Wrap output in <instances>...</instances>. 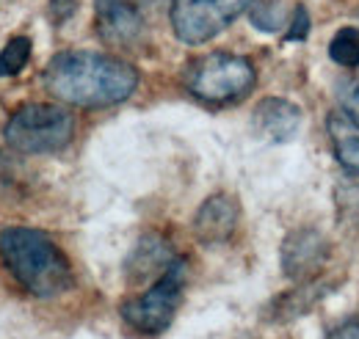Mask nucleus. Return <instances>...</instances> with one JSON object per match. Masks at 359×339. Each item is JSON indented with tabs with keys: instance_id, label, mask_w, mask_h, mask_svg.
Segmentation results:
<instances>
[{
	"instance_id": "1",
	"label": "nucleus",
	"mask_w": 359,
	"mask_h": 339,
	"mask_svg": "<svg viewBox=\"0 0 359 339\" xmlns=\"http://www.w3.org/2000/svg\"><path fill=\"white\" fill-rule=\"evenodd\" d=\"M45 85L53 97L75 108H108L125 102L138 85L133 64L89 50H64L45 67Z\"/></svg>"
},
{
	"instance_id": "2",
	"label": "nucleus",
	"mask_w": 359,
	"mask_h": 339,
	"mask_svg": "<svg viewBox=\"0 0 359 339\" xmlns=\"http://www.w3.org/2000/svg\"><path fill=\"white\" fill-rule=\"evenodd\" d=\"M0 256L25 293L36 298L64 296L75 273L58 243L34 226H8L0 232Z\"/></svg>"
},
{
	"instance_id": "3",
	"label": "nucleus",
	"mask_w": 359,
	"mask_h": 339,
	"mask_svg": "<svg viewBox=\"0 0 359 339\" xmlns=\"http://www.w3.org/2000/svg\"><path fill=\"white\" fill-rule=\"evenodd\" d=\"M182 81L196 99L208 105H226L243 99L255 88L257 72L249 58L219 50L191 61L182 72Z\"/></svg>"
},
{
	"instance_id": "4",
	"label": "nucleus",
	"mask_w": 359,
	"mask_h": 339,
	"mask_svg": "<svg viewBox=\"0 0 359 339\" xmlns=\"http://www.w3.org/2000/svg\"><path fill=\"white\" fill-rule=\"evenodd\" d=\"M72 113L53 102H28L17 108L3 127L6 144L22 155H53L64 149L72 141Z\"/></svg>"
},
{
	"instance_id": "5",
	"label": "nucleus",
	"mask_w": 359,
	"mask_h": 339,
	"mask_svg": "<svg viewBox=\"0 0 359 339\" xmlns=\"http://www.w3.org/2000/svg\"><path fill=\"white\" fill-rule=\"evenodd\" d=\"M185 262L177 259L163 276H158L152 282V287L141 296L130 298L122 303V320L144 337H155L161 331H166L177 314L180 303H182V290H185Z\"/></svg>"
},
{
	"instance_id": "6",
	"label": "nucleus",
	"mask_w": 359,
	"mask_h": 339,
	"mask_svg": "<svg viewBox=\"0 0 359 339\" xmlns=\"http://www.w3.org/2000/svg\"><path fill=\"white\" fill-rule=\"evenodd\" d=\"M255 0H172V28L180 42L205 44L226 31Z\"/></svg>"
},
{
	"instance_id": "7",
	"label": "nucleus",
	"mask_w": 359,
	"mask_h": 339,
	"mask_svg": "<svg viewBox=\"0 0 359 339\" xmlns=\"http://www.w3.org/2000/svg\"><path fill=\"white\" fill-rule=\"evenodd\" d=\"M329 259V243L315 229H296L282 243V270L296 282H310Z\"/></svg>"
},
{
	"instance_id": "8",
	"label": "nucleus",
	"mask_w": 359,
	"mask_h": 339,
	"mask_svg": "<svg viewBox=\"0 0 359 339\" xmlns=\"http://www.w3.org/2000/svg\"><path fill=\"white\" fill-rule=\"evenodd\" d=\"M97 34L111 47H130L144 34V14L135 0H97Z\"/></svg>"
},
{
	"instance_id": "9",
	"label": "nucleus",
	"mask_w": 359,
	"mask_h": 339,
	"mask_svg": "<svg viewBox=\"0 0 359 339\" xmlns=\"http://www.w3.org/2000/svg\"><path fill=\"white\" fill-rule=\"evenodd\" d=\"M238 199H232L229 193H216L210 199L202 202V207L196 210L194 218V235L199 237V243L205 246H216L224 243L235 235L238 226Z\"/></svg>"
},
{
	"instance_id": "10",
	"label": "nucleus",
	"mask_w": 359,
	"mask_h": 339,
	"mask_svg": "<svg viewBox=\"0 0 359 339\" xmlns=\"http://www.w3.org/2000/svg\"><path fill=\"white\" fill-rule=\"evenodd\" d=\"M252 125L257 130V135H263L266 141L285 144L302 127V108L285 97H266L257 102L252 113Z\"/></svg>"
},
{
	"instance_id": "11",
	"label": "nucleus",
	"mask_w": 359,
	"mask_h": 339,
	"mask_svg": "<svg viewBox=\"0 0 359 339\" xmlns=\"http://www.w3.org/2000/svg\"><path fill=\"white\" fill-rule=\"evenodd\" d=\"M175 262H177V256L172 254V246H169L163 237L149 235V237H144V240L135 246V251L130 254L128 273H130L133 282L147 279V276H152V273L163 276Z\"/></svg>"
},
{
	"instance_id": "12",
	"label": "nucleus",
	"mask_w": 359,
	"mask_h": 339,
	"mask_svg": "<svg viewBox=\"0 0 359 339\" xmlns=\"http://www.w3.org/2000/svg\"><path fill=\"white\" fill-rule=\"evenodd\" d=\"M329 138H332V149L337 163L343 166L346 174H359V127L343 113H332L329 116Z\"/></svg>"
},
{
	"instance_id": "13",
	"label": "nucleus",
	"mask_w": 359,
	"mask_h": 339,
	"mask_svg": "<svg viewBox=\"0 0 359 339\" xmlns=\"http://www.w3.org/2000/svg\"><path fill=\"white\" fill-rule=\"evenodd\" d=\"M249 20L263 34H279V31L290 28L293 11L287 8L285 0H255L249 6Z\"/></svg>"
},
{
	"instance_id": "14",
	"label": "nucleus",
	"mask_w": 359,
	"mask_h": 339,
	"mask_svg": "<svg viewBox=\"0 0 359 339\" xmlns=\"http://www.w3.org/2000/svg\"><path fill=\"white\" fill-rule=\"evenodd\" d=\"M320 293H326V287L320 290V284H315V282H304L299 290L285 293L273 303V314H276L273 320H293V317H299L302 312H307L315 300L320 298Z\"/></svg>"
},
{
	"instance_id": "15",
	"label": "nucleus",
	"mask_w": 359,
	"mask_h": 339,
	"mask_svg": "<svg viewBox=\"0 0 359 339\" xmlns=\"http://www.w3.org/2000/svg\"><path fill=\"white\" fill-rule=\"evenodd\" d=\"M28 61H31V39H25V36L8 39L6 47L0 50V78L20 75Z\"/></svg>"
},
{
	"instance_id": "16",
	"label": "nucleus",
	"mask_w": 359,
	"mask_h": 339,
	"mask_svg": "<svg viewBox=\"0 0 359 339\" xmlns=\"http://www.w3.org/2000/svg\"><path fill=\"white\" fill-rule=\"evenodd\" d=\"M329 55L340 67H359V31L357 28H340L329 44Z\"/></svg>"
},
{
	"instance_id": "17",
	"label": "nucleus",
	"mask_w": 359,
	"mask_h": 339,
	"mask_svg": "<svg viewBox=\"0 0 359 339\" xmlns=\"http://www.w3.org/2000/svg\"><path fill=\"white\" fill-rule=\"evenodd\" d=\"M343 113L359 127V75L343 91Z\"/></svg>"
},
{
	"instance_id": "18",
	"label": "nucleus",
	"mask_w": 359,
	"mask_h": 339,
	"mask_svg": "<svg viewBox=\"0 0 359 339\" xmlns=\"http://www.w3.org/2000/svg\"><path fill=\"white\" fill-rule=\"evenodd\" d=\"M307 34H310V14L304 6H296L290 28H287V39H307Z\"/></svg>"
},
{
	"instance_id": "19",
	"label": "nucleus",
	"mask_w": 359,
	"mask_h": 339,
	"mask_svg": "<svg viewBox=\"0 0 359 339\" xmlns=\"http://www.w3.org/2000/svg\"><path fill=\"white\" fill-rule=\"evenodd\" d=\"M78 8V0H50V20L55 25H64Z\"/></svg>"
},
{
	"instance_id": "20",
	"label": "nucleus",
	"mask_w": 359,
	"mask_h": 339,
	"mask_svg": "<svg viewBox=\"0 0 359 339\" xmlns=\"http://www.w3.org/2000/svg\"><path fill=\"white\" fill-rule=\"evenodd\" d=\"M326 339H359V320H348V323L337 326Z\"/></svg>"
}]
</instances>
